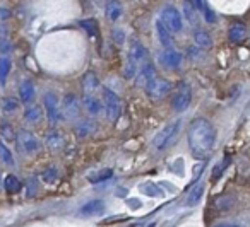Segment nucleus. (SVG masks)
I'll return each instance as SVG.
<instances>
[{
    "mask_svg": "<svg viewBox=\"0 0 250 227\" xmlns=\"http://www.w3.org/2000/svg\"><path fill=\"white\" fill-rule=\"evenodd\" d=\"M187 138L192 155L197 159H206L214 147L216 130L209 120L199 118V120L192 121V125L188 127Z\"/></svg>",
    "mask_w": 250,
    "mask_h": 227,
    "instance_id": "obj_1",
    "label": "nucleus"
},
{
    "mask_svg": "<svg viewBox=\"0 0 250 227\" xmlns=\"http://www.w3.org/2000/svg\"><path fill=\"white\" fill-rule=\"evenodd\" d=\"M180 128H182V120H175V121H171V123H168L167 127H165L163 130L154 137L153 147L156 149V151H163V149H167L168 145L177 138Z\"/></svg>",
    "mask_w": 250,
    "mask_h": 227,
    "instance_id": "obj_2",
    "label": "nucleus"
},
{
    "mask_svg": "<svg viewBox=\"0 0 250 227\" xmlns=\"http://www.w3.org/2000/svg\"><path fill=\"white\" fill-rule=\"evenodd\" d=\"M103 106H104V113H106L108 120H110L111 123L117 121L122 113V103L117 94L108 89V87H103Z\"/></svg>",
    "mask_w": 250,
    "mask_h": 227,
    "instance_id": "obj_3",
    "label": "nucleus"
},
{
    "mask_svg": "<svg viewBox=\"0 0 250 227\" xmlns=\"http://www.w3.org/2000/svg\"><path fill=\"white\" fill-rule=\"evenodd\" d=\"M60 114L65 121H76L81 114V104L74 94H65L60 103Z\"/></svg>",
    "mask_w": 250,
    "mask_h": 227,
    "instance_id": "obj_4",
    "label": "nucleus"
},
{
    "mask_svg": "<svg viewBox=\"0 0 250 227\" xmlns=\"http://www.w3.org/2000/svg\"><path fill=\"white\" fill-rule=\"evenodd\" d=\"M190 101H192V87L188 86L187 82L180 84L175 93L173 99H171V106L177 113H184V111L188 110L190 106Z\"/></svg>",
    "mask_w": 250,
    "mask_h": 227,
    "instance_id": "obj_5",
    "label": "nucleus"
},
{
    "mask_svg": "<svg viewBox=\"0 0 250 227\" xmlns=\"http://www.w3.org/2000/svg\"><path fill=\"white\" fill-rule=\"evenodd\" d=\"M171 89H173V84L168 79H158V77H154L149 82V86L146 87V93H147V96H149V99L160 101V99H163L167 94H170Z\"/></svg>",
    "mask_w": 250,
    "mask_h": 227,
    "instance_id": "obj_6",
    "label": "nucleus"
},
{
    "mask_svg": "<svg viewBox=\"0 0 250 227\" xmlns=\"http://www.w3.org/2000/svg\"><path fill=\"white\" fill-rule=\"evenodd\" d=\"M161 21L167 24V28L170 29V31H173V33H178V31H182V16H180V12L177 11L175 7H171V5H167V7L161 11Z\"/></svg>",
    "mask_w": 250,
    "mask_h": 227,
    "instance_id": "obj_7",
    "label": "nucleus"
},
{
    "mask_svg": "<svg viewBox=\"0 0 250 227\" xmlns=\"http://www.w3.org/2000/svg\"><path fill=\"white\" fill-rule=\"evenodd\" d=\"M43 104H45L48 121L52 125H57L60 121V118H62V114H60V103L57 99V96L53 93H46L45 97H43Z\"/></svg>",
    "mask_w": 250,
    "mask_h": 227,
    "instance_id": "obj_8",
    "label": "nucleus"
},
{
    "mask_svg": "<svg viewBox=\"0 0 250 227\" xmlns=\"http://www.w3.org/2000/svg\"><path fill=\"white\" fill-rule=\"evenodd\" d=\"M18 142H19V147L22 149V152H26V154H29V155L36 154V152L42 149V144H40V140L31 133V132H28V130H21V132H19Z\"/></svg>",
    "mask_w": 250,
    "mask_h": 227,
    "instance_id": "obj_9",
    "label": "nucleus"
},
{
    "mask_svg": "<svg viewBox=\"0 0 250 227\" xmlns=\"http://www.w3.org/2000/svg\"><path fill=\"white\" fill-rule=\"evenodd\" d=\"M83 104L86 108V111L91 114V116H98L104 111V106H103V101H100L93 93H86L83 97Z\"/></svg>",
    "mask_w": 250,
    "mask_h": 227,
    "instance_id": "obj_10",
    "label": "nucleus"
},
{
    "mask_svg": "<svg viewBox=\"0 0 250 227\" xmlns=\"http://www.w3.org/2000/svg\"><path fill=\"white\" fill-rule=\"evenodd\" d=\"M160 62H161V65L167 67V69H177L182 63V53H178L177 50L167 48L160 55Z\"/></svg>",
    "mask_w": 250,
    "mask_h": 227,
    "instance_id": "obj_11",
    "label": "nucleus"
},
{
    "mask_svg": "<svg viewBox=\"0 0 250 227\" xmlns=\"http://www.w3.org/2000/svg\"><path fill=\"white\" fill-rule=\"evenodd\" d=\"M19 97L24 104H29L35 101L36 97V89L35 84H33L31 79H22L21 84H19Z\"/></svg>",
    "mask_w": 250,
    "mask_h": 227,
    "instance_id": "obj_12",
    "label": "nucleus"
},
{
    "mask_svg": "<svg viewBox=\"0 0 250 227\" xmlns=\"http://www.w3.org/2000/svg\"><path fill=\"white\" fill-rule=\"evenodd\" d=\"M154 77H156V69H154V65L153 63H146V65L139 70V74H137L136 86L137 87H147Z\"/></svg>",
    "mask_w": 250,
    "mask_h": 227,
    "instance_id": "obj_13",
    "label": "nucleus"
},
{
    "mask_svg": "<svg viewBox=\"0 0 250 227\" xmlns=\"http://www.w3.org/2000/svg\"><path fill=\"white\" fill-rule=\"evenodd\" d=\"M104 212V203L101 200H93V202H87L86 205L81 208V213L84 217H98L103 215Z\"/></svg>",
    "mask_w": 250,
    "mask_h": 227,
    "instance_id": "obj_14",
    "label": "nucleus"
},
{
    "mask_svg": "<svg viewBox=\"0 0 250 227\" xmlns=\"http://www.w3.org/2000/svg\"><path fill=\"white\" fill-rule=\"evenodd\" d=\"M247 36H249V29H247V26L242 24V22H236V24H233L231 28H229V31H228V38L231 39L233 43L245 41Z\"/></svg>",
    "mask_w": 250,
    "mask_h": 227,
    "instance_id": "obj_15",
    "label": "nucleus"
},
{
    "mask_svg": "<svg viewBox=\"0 0 250 227\" xmlns=\"http://www.w3.org/2000/svg\"><path fill=\"white\" fill-rule=\"evenodd\" d=\"M122 12H124V7L118 0H108L106 2V7H104V14H106L108 21H117L120 19Z\"/></svg>",
    "mask_w": 250,
    "mask_h": 227,
    "instance_id": "obj_16",
    "label": "nucleus"
},
{
    "mask_svg": "<svg viewBox=\"0 0 250 227\" xmlns=\"http://www.w3.org/2000/svg\"><path fill=\"white\" fill-rule=\"evenodd\" d=\"M21 108V101H18L16 97H2L0 99V110L4 114H16Z\"/></svg>",
    "mask_w": 250,
    "mask_h": 227,
    "instance_id": "obj_17",
    "label": "nucleus"
},
{
    "mask_svg": "<svg viewBox=\"0 0 250 227\" xmlns=\"http://www.w3.org/2000/svg\"><path fill=\"white\" fill-rule=\"evenodd\" d=\"M156 31H158V36H160V41H161V45L163 46H167V48H170L171 46V31L167 28V24H165L161 19H158L156 21Z\"/></svg>",
    "mask_w": 250,
    "mask_h": 227,
    "instance_id": "obj_18",
    "label": "nucleus"
},
{
    "mask_svg": "<svg viewBox=\"0 0 250 227\" xmlns=\"http://www.w3.org/2000/svg\"><path fill=\"white\" fill-rule=\"evenodd\" d=\"M94 132H96V123H94L93 120H83L76 125V133L79 138L89 137V135H93Z\"/></svg>",
    "mask_w": 250,
    "mask_h": 227,
    "instance_id": "obj_19",
    "label": "nucleus"
},
{
    "mask_svg": "<svg viewBox=\"0 0 250 227\" xmlns=\"http://www.w3.org/2000/svg\"><path fill=\"white\" fill-rule=\"evenodd\" d=\"M63 144H65V140H63V135L60 133V132L52 130L46 135V147H48L50 151H59V149L63 147Z\"/></svg>",
    "mask_w": 250,
    "mask_h": 227,
    "instance_id": "obj_20",
    "label": "nucleus"
},
{
    "mask_svg": "<svg viewBox=\"0 0 250 227\" xmlns=\"http://www.w3.org/2000/svg\"><path fill=\"white\" fill-rule=\"evenodd\" d=\"M129 57H130V60H134L136 63H139V62H143V60L147 57V50L144 48L143 43L132 41V45H130V50H129Z\"/></svg>",
    "mask_w": 250,
    "mask_h": 227,
    "instance_id": "obj_21",
    "label": "nucleus"
},
{
    "mask_svg": "<svg viewBox=\"0 0 250 227\" xmlns=\"http://www.w3.org/2000/svg\"><path fill=\"white\" fill-rule=\"evenodd\" d=\"M197 12H199L197 5H195L192 0H185L184 2V14L190 24H197Z\"/></svg>",
    "mask_w": 250,
    "mask_h": 227,
    "instance_id": "obj_22",
    "label": "nucleus"
},
{
    "mask_svg": "<svg viewBox=\"0 0 250 227\" xmlns=\"http://www.w3.org/2000/svg\"><path fill=\"white\" fill-rule=\"evenodd\" d=\"M98 86H100V80H98L96 74H94V72L84 74V77H83V87H84V91H86V93H94Z\"/></svg>",
    "mask_w": 250,
    "mask_h": 227,
    "instance_id": "obj_23",
    "label": "nucleus"
},
{
    "mask_svg": "<svg viewBox=\"0 0 250 227\" xmlns=\"http://www.w3.org/2000/svg\"><path fill=\"white\" fill-rule=\"evenodd\" d=\"M194 41H195V45H197L199 48H204V50H209L212 46L211 35H209V33H206V31H197V33H195Z\"/></svg>",
    "mask_w": 250,
    "mask_h": 227,
    "instance_id": "obj_24",
    "label": "nucleus"
},
{
    "mask_svg": "<svg viewBox=\"0 0 250 227\" xmlns=\"http://www.w3.org/2000/svg\"><path fill=\"white\" fill-rule=\"evenodd\" d=\"M11 60L7 57H0V86L4 87L7 84V77H9V72H11Z\"/></svg>",
    "mask_w": 250,
    "mask_h": 227,
    "instance_id": "obj_25",
    "label": "nucleus"
},
{
    "mask_svg": "<svg viewBox=\"0 0 250 227\" xmlns=\"http://www.w3.org/2000/svg\"><path fill=\"white\" fill-rule=\"evenodd\" d=\"M4 186L9 193H18L19 189H21V181H19L14 174H9V176H5V179H4Z\"/></svg>",
    "mask_w": 250,
    "mask_h": 227,
    "instance_id": "obj_26",
    "label": "nucleus"
},
{
    "mask_svg": "<svg viewBox=\"0 0 250 227\" xmlns=\"http://www.w3.org/2000/svg\"><path fill=\"white\" fill-rule=\"evenodd\" d=\"M24 120L28 121V123H38V121L42 120V110H40L38 106L28 108L24 113Z\"/></svg>",
    "mask_w": 250,
    "mask_h": 227,
    "instance_id": "obj_27",
    "label": "nucleus"
},
{
    "mask_svg": "<svg viewBox=\"0 0 250 227\" xmlns=\"http://www.w3.org/2000/svg\"><path fill=\"white\" fill-rule=\"evenodd\" d=\"M0 161L4 162L5 166H12V164H14V155H12V152L9 151V149L5 147L4 144H2V140H0Z\"/></svg>",
    "mask_w": 250,
    "mask_h": 227,
    "instance_id": "obj_28",
    "label": "nucleus"
},
{
    "mask_svg": "<svg viewBox=\"0 0 250 227\" xmlns=\"http://www.w3.org/2000/svg\"><path fill=\"white\" fill-rule=\"evenodd\" d=\"M111 176H113V171H111V169H103V171L91 174L87 179H89L91 183H101V181H106V179H110Z\"/></svg>",
    "mask_w": 250,
    "mask_h": 227,
    "instance_id": "obj_29",
    "label": "nucleus"
},
{
    "mask_svg": "<svg viewBox=\"0 0 250 227\" xmlns=\"http://www.w3.org/2000/svg\"><path fill=\"white\" fill-rule=\"evenodd\" d=\"M202 193H204V186H202V185L195 186V188L190 191V195L187 196V205H195V203L201 200Z\"/></svg>",
    "mask_w": 250,
    "mask_h": 227,
    "instance_id": "obj_30",
    "label": "nucleus"
},
{
    "mask_svg": "<svg viewBox=\"0 0 250 227\" xmlns=\"http://www.w3.org/2000/svg\"><path fill=\"white\" fill-rule=\"evenodd\" d=\"M81 26H83V28L86 29V31L89 33L91 36H96V33H98L96 21H93V19H86V21L81 22Z\"/></svg>",
    "mask_w": 250,
    "mask_h": 227,
    "instance_id": "obj_31",
    "label": "nucleus"
},
{
    "mask_svg": "<svg viewBox=\"0 0 250 227\" xmlns=\"http://www.w3.org/2000/svg\"><path fill=\"white\" fill-rule=\"evenodd\" d=\"M57 174H59V172H57V169L53 168H48L46 169V171H43V181H46V183H55L57 181Z\"/></svg>",
    "mask_w": 250,
    "mask_h": 227,
    "instance_id": "obj_32",
    "label": "nucleus"
},
{
    "mask_svg": "<svg viewBox=\"0 0 250 227\" xmlns=\"http://www.w3.org/2000/svg\"><path fill=\"white\" fill-rule=\"evenodd\" d=\"M0 132H2V137H4L5 140H14V130H12L9 125H4V127L0 128Z\"/></svg>",
    "mask_w": 250,
    "mask_h": 227,
    "instance_id": "obj_33",
    "label": "nucleus"
},
{
    "mask_svg": "<svg viewBox=\"0 0 250 227\" xmlns=\"http://www.w3.org/2000/svg\"><path fill=\"white\" fill-rule=\"evenodd\" d=\"M202 11H204V18H206V21H208L209 24H212V22L216 21V16H214V12L211 11V7L204 4V9H202Z\"/></svg>",
    "mask_w": 250,
    "mask_h": 227,
    "instance_id": "obj_34",
    "label": "nucleus"
},
{
    "mask_svg": "<svg viewBox=\"0 0 250 227\" xmlns=\"http://www.w3.org/2000/svg\"><path fill=\"white\" fill-rule=\"evenodd\" d=\"M136 65H137V63L134 62V60H129V63H127V69H125V77H127V79L134 77V74H136Z\"/></svg>",
    "mask_w": 250,
    "mask_h": 227,
    "instance_id": "obj_35",
    "label": "nucleus"
},
{
    "mask_svg": "<svg viewBox=\"0 0 250 227\" xmlns=\"http://www.w3.org/2000/svg\"><path fill=\"white\" fill-rule=\"evenodd\" d=\"M188 57H190V58H202V53H201V50L199 48H194V46H190V48H188Z\"/></svg>",
    "mask_w": 250,
    "mask_h": 227,
    "instance_id": "obj_36",
    "label": "nucleus"
},
{
    "mask_svg": "<svg viewBox=\"0 0 250 227\" xmlns=\"http://www.w3.org/2000/svg\"><path fill=\"white\" fill-rule=\"evenodd\" d=\"M115 36H117V43H122V41H124V35H122L120 31L115 33Z\"/></svg>",
    "mask_w": 250,
    "mask_h": 227,
    "instance_id": "obj_37",
    "label": "nucleus"
},
{
    "mask_svg": "<svg viewBox=\"0 0 250 227\" xmlns=\"http://www.w3.org/2000/svg\"><path fill=\"white\" fill-rule=\"evenodd\" d=\"M216 227H238V226H235V224H219Z\"/></svg>",
    "mask_w": 250,
    "mask_h": 227,
    "instance_id": "obj_38",
    "label": "nucleus"
},
{
    "mask_svg": "<svg viewBox=\"0 0 250 227\" xmlns=\"http://www.w3.org/2000/svg\"><path fill=\"white\" fill-rule=\"evenodd\" d=\"M7 11H5V9H0V18H7Z\"/></svg>",
    "mask_w": 250,
    "mask_h": 227,
    "instance_id": "obj_39",
    "label": "nucleus"
},
{
    "mask_svg": "<svg viewBox=\"0 0 250 227\" xmlns=\"http://www.w3.org/2000/svg\"><path fill=\"white\" fill-rule=\"evenodd\" d=\"M0 183H2V178H0Z\"/></svg>",
    "mask_w": 250,
    "mask_h": 227,
    "instance_id": "obj_40",
    "label": "nucleus"
}]
</instances>
